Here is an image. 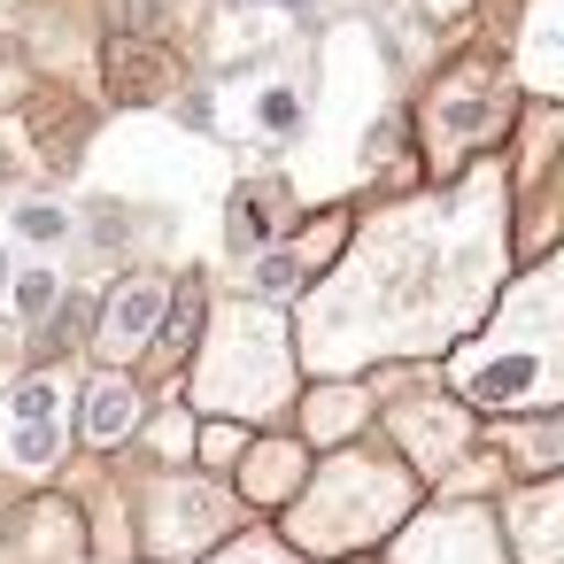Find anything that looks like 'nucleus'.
Returning <instances> with one entry per match:
<instances>
[{"instance_id":"obj_1","label":"nucleus","mask_w":564,"mask_h":564,"mask_svg":"<svg viewBox=\"0 0 564 564\" xmlns=\"http://www.w3.org/2000/svg\"><path fill=\"white\" fill-rule=\"evenodd\" d=\"M510 171L479 163L441 202L387 209L356 248H340V279L310 302V371H356L371 356H425L456 340L487 294L510 279Z\"/></svg>"},{"instance_id":"obj_2","label":"nucleus","mask_w":564,"mask_h":564,"mask_svg":"<svg viewBox=\"0 0 564 564\" xmlns=\"http://www.w3.org/2000/svg\"><path fill=\"white\" fill-rule=\"evenodd\" d=\"M556 256H533L518 279H502V302L487 310V325L471 340H456L448 356V379L464 402L479 410H510V417H533V410H556L564 402V371H556Z\"/></svg>"},{"instance_id":"obj_3","label":"nucleus","mask_w":564,"mask_h":564,"mask_svg":"<svg viewBox=\"0 0 564 564\" xmlns=\"http://www.w3.org/2000/svg\"><path fill=\"white\" fill-rule=\"evenodd\" d=\"M410 510H417V471L402 456H387V448H333L294 487V502L279 510V541L302 564H340V556L379 549Z\"/></svg>"},{"instance_id":"obj_4","label":"nucleus","mask_w":564,"mask_h":564,"mask_svg":"<svg viewBox=\"0 0 564 564\" xmlns=\"http://www.w3.org/2000/svg\"><path fill=\"white\" fill-rule=\"evenodd\" d=\"M178 394H186V410H209V417H263V410H286V394H294L286 310H263V302L232 294L217 317H202L194 379H186Z\"/></svg>"},{"instance_id":"obj_5","label":"nucleus","mask_w":564,"mask_h":564,"mask_svg":"<svg viewBox=\"0 0 564 564\" xmlns=\"http://www.w3.org/2000/svg\"><path fill=\"white\" fill-rule=\"evenodd\" d=\"M510 132V70H495L487 55H464L456 70L433 78L425 94V117H417V140L441 171H456L464 155L495 148Z\"/></svg>"},{"instance_id":"obj_6","label":"nucleus","mask_w":564,"mask_h":564,"mask_svg":"<svg viewBox=\"0 0 564 564\" xmlns=\"http://www.w3.org/2000/svg\"><path fill=\"white\" fill-rule=\"evenodd\" d=\"M70 456V379L63 371H32L0 402V471L17 479H47Z\"/></svg>"},{"instance_id":"obj_7","label":"nucleus","mask_w":564,"mask_h":564,"mask_svg":"<svg viewBox=\"0 0 564 564\" xmlns=\"http://www.w3.org/2000/svg\"><path fill=\"white\" fill-rule=\"evenodd\" d=\"M232 518H240V495H225V487L202 479V471H178V479H155V487H148V525H140V541H148V556H163V564H194L209 541L232 533Z\"/></svg>"},{"instance_id":"obj_8","label":"nucleus","mask_w":564,"mask_h":564,"mask_svg":"<svg viewBox=\"0 0 564 564\" xmlns=\"http://www.w3.org/2000/svg\"><path fill=\"white\" fill-rule=\"evenodd\" d=\"M387 541H394L387 564H502V541H495V510L487 502L410 510Z\"/></svg>"},{"instance_id":"obj_9","label":"nucleus","mask_w":564,"mask_h":564,"mask_svg":"<svg viewBox=\"0 0 564 564\" xmlns=\"http://www.w3.org/2000/svg\"><path fill=\"white\" fill-rule=\"evenodd\" d=\"M163 310H171V279H163V271H124V279L101 294V310H94V356H101L109 371L132 364V356H148Z\"/></svg>"},{"instance_id":"obj_10","label":"nucleus","mask_w":564,"mask_h":564,"mask_svg":"<svg viewBox=\"0 0 564 564\" xmlns=\"http://www.w3.org/2000/svg\"><path fill=\"white\" fill-rule=\"evenodd\" d=\"M495 541H502V564H556V549H564V487H556V471L502 487Z\"/></svg>"},{"instance_id":"obj_11","label":"nucleus","mask_w":564,"mask_h":564,"mask_svg":"<svg viewBox=\"0 0 564 564\" xmlns=\"http://www.w3.org/2000/svg\"><path fill=\"white\" fill-rule=\"evenodd\" d=\"M240 132L248 140H263V148H294L302 132H310V78L302 70H286V63H271V70H256L248 86H240Z\"/></svg>"},{"instance_id":"obj_12","label":"nucleus","mask_w":564,"mask_h":564,"mask_svg":"<svg viewBox=\"0 0 564 564\" xmlns=\"http://www.w3.org/2000/svg\"><path fill=\"white\" fill-rule=\"evenodd\" d=\"M140 425H148V387H140L132 371H94V379L78 387V433H70V441H86V448H124V441H140Z\"/></svg>"},{"instance_id":"obj_13","label":"nucleus","mask_w":564,"mask_h":564,"mask_svg":"<svg viewBox=\"0 0 564 564\" xmlns=\"http://www.w3.org/2000/svg\"><path fill=\"white\" fill-rule=\"evenodd\" d=\"M310 479V448L294 441V433H263V441H240V456H232V487H240V502L248 510H286L294 502V487Z\"/></svg>"},{"instance_id":"obj_14","label":"nucleus","mask_w":564,"mask_h":564,"mask_svg":"<svg viewBox=\"0 0 564 564\" xmlns=\"http://www.w3.org/2000/svg\"><path fill=\"white\" fill-rule=\"evenodd\" d=\"M402 425H394V441L417 456V471H433L441 479V464H456L464 448H471V417H464V402H402L394 410Z\"/></svg>"},{"instance_id":"obj_15","label":"nucleus","mask_w":564,"mask_h":564,"mask_svg":"<svg viewBox=\"0 0 564 564\" xmlns=\"http://www.w3.org/2000/svg\"><path fill=\"white\" fill-rule=\"evenodd\" d=\"M225 240H232V256H256V248L286 240V178H279V171H256V178L232 186Z\"/></svg>"},{"instance_id":"obj_16","label":"nucleus","mask_w":564,"mask_h":564,"mask_svg":"<svg viewBox=\"0 0 564 564\" xmlns=\"http://www.w3.org/2000/svg\"><path fill=\"white\" fill-rule=\"evenodd\" d=\"M202 317H209V279H202V271H194V279H171V310H163V325H155V340H148V371H155V379H178V371L194 364Z\"/></svg>"},{"instance_id":"obj_17","label":"nucleus","mask_w":564,"mask_h":564,"mask_svg":"<svg viewBox=\"0 0 564 564\" xmlns=\"http://www.w3.org/2000/svg\"><path fill=\"white\" fill-rule=\"evenodd\" d=\"M533 101H556L564 70H556V0H525L518 17V40H510V63H502Z\"/></svg>"},{"instance_id":"obj_18","label":"nucleus","mask_w":564,"mask_h":564,"mask_svg":"<svg viewBox=\"0 0 564 564\" xmlns=\"http://www.w3.org/2000/svg\"><path fill=\"white\" fill-rule=\"evenodd\" d=\"M364 417H371V387H356V379H348V387H317V394L302 402V433H294V441H302V448H348V433H356Z\"/></svg>"},{"instance_id":"obj_19","label":"nucleus","mask_w":564,"mask_h":564,"mask_svg":"<svg viewBox=\"0 0 564 564\" xmlns=\"http://www.w3.org/2000/svg\"><path fill=\"white\" fill-rule=\"evenodd\" d=\"M495 456L518 464L525 479H549V471L564 464V425H556V410H533V417L495 425Z\"/></svg>"},{"instance_id":"obj_20","label":"nucleus","mask_w":564,"mask_h":564,"mask_svg":"<svg viewBox=\"0 0 564 564\" xmlns=\"http://www.w3.org/2000/svg\"><path fill=\"white\" fill-rule=\"evenodd\" d=\"M240 286H248V302H263V310H286V302L310 286V271L294 263V248H286V240H271V248L240 256Z\"/></svg>"},{"instance_id":"obj_21","label":"nucleus","mask_w":564,"mask_h":564,"mask_svg":"<svg viewBox=\"0 0 564 564\" xmlns=\"http://www.w3.org/2000/svg\"><path fill=\"white\" fill-rule=\"evenodd\" d=\"M109 55H117V101H155V94L171 86V70H163V47H155V40H117Z\"/></svg>"},{"instance_id":"obj_22","label":"nucleus","mask_w":564,"mask_h":564,"mask_svg":"<svg viewBox=\"0 0 564 564\" xmlns=\"http://www.w3.org/2000/svg\"><path fill=\"white\" fill-rule=\"evenodd\" d=\"M9 240H17V248L78 240V209H63V202H17V209H9Z\"/></svg>"},{"instance_id":"obj_23","label":"nucleus","mask_w":564,"mask_h":564,"mask_svg":"<svg viewBox=\"0 0 564 564\" xmlns=\"http://www.w3.org/2000/svg\"><path fill=\"white\" fill-rule=\"evenodd\" d=\"M0 302H9L24 325H40V317L63 302V271H55V263H17V279H9V294H0Z\"/></svg>"},{"instance_id":"obj_24","label":"nucleus","mask_w":564,"mask_h":564,"mask_svg":"<svg viewBox=\"0 0 564 564\" xmlns=\"http://www.w3.org/2000/svg\"><path fill=\"white\" fill-rule=\"evenodd\" d=\"M348 225H356L348 209H325V217H310V225L286 240V248H294V263H302V271H325V263H340V248H348Z\"/></svg>"},{"instance_id":"obj_25","label":"nucleus","mask_w":564,"mask_h":564,"mask_svg":"<svg viewBox=\"0 0 564 564\" xmlns=\"http://www.w3.org/2000/svg\"><path fill=\"white\" fill-rule=\"evenodd\" d=\"M202 564H302V556H294V549H286V541H279L271 525H248V533L217 541V549H209Z\"/></svg>"},{"instance_id":"obj_26","label":"nucleus","mask_w":564,"mask_h":564,"mask_svg":"<svg viewBox=\"0 0 564 564\" xmlns=\"http://www.w3.org/2000/svg\"><path fill=\"white\" fill-rule=\"evenodd\" d=\"M232 9H248V17H310L317 0H232Z\"/></svg>"},{"instance_id":"obj_27","label":"nucleus","mask_w":564,"mask_h":564,"mask_svg":"<svg viewBox=\"0 0 564 564\" xmlns=\"http://www.w3.org/2000/svg\"><path fill=\"white\" fill-rule=\"evenodd\" d=\"M9 279H17V240L0 232V294H9Z\"/></svg>"},{"instance_id":"obj_28","label":"nucleus","mask_w":564,"mask_h":564,"mask_svg":"<svg viewBox=\"0 0 564 564\" xmlns=\"http://www.w3.org/2000/svg\"><path fill=\"white\" fill-rule=\"evenodd\" d=\"M425 9H433V17H464V9H471V0H425Z\"/></svg>"},{"instance_id":"obj_29","label":"nucleus","mask_w":564,"mask_h":564,"mask_svg":"<svg viewBox=\"0 0 564 564\" xmlns=\"http://www.w3.org/2000/svg\"><path fill=\"white\" fill-rule=\"evenodd\" d=\"M340 564H356V556H340Z\"/></svg>"}]
</instances>
